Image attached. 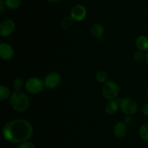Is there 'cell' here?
<instances>
[{
  "instance_id": "obj_1",
  "label": "cell",
  "mask_w": 148,
  "mask_h": 148,
  "mask_svg": "<svg viewBox=\"0 0 148 148\" xmlns=\"http://www.w3.org/2000/svg\"><path fill=\"white\" fill-rule=\"evenodd\" d=\"M33 133L32 125L24 119H15L4 125L2 135L4 139L12 143H22L31 138Z\"/></svg>"
},
{
  "instance_id": "obj_17",
  "label": "cell",
  "mask_w": 148,
  "mask_h": 148,
  "mask_svg": "<svg viewBox=\"0 0 148 148\" xmlns=\"http://www.w3.org/2000/svg\"><path fill=\"white\" fill-rule=\"evenodd\" d=\"M23 87H24V81L23 78L20 77L16 78L13 82V88L15 90V91H21Z\"/></svg>"
},
{
  "instance_id": "obj_11",
  "label": "cell",
  "mask_w": 148,
  "mask_h": 148,
  "mask_svg": "<svg viewBox=\"0 0 148 148\" xmlns=\"http://www.w3.org/2000/svg\"><path fill=\"white\" fill-rule=\"evenodd\" d=\"M119 107V102L118 100H111L106 105V111L108 114L114 115L116 113Z\"/></svg>"
},
{
  "instance_id": "obj_19",
  "label": "cell",
  "mask_w": 148,
  "mask_h": 148,
  "mask_svg": "<svg viewBox=\"0 0 148 148\" xmlns=\"http://www.w3.org/2000/svg\"><path fill=\"white\" fill-rule=\"evenodd\" d=\"M74 20L72 17H65L61 22V26L64 29H68L73 25Z\"/></svg>"
},
{
  "instance_id": "obj_6",
  "label": "cell",
  "mask_w": 148,
  "mask_h": 148,
  "mask_svg": "<svg viewBox=\"0 0 148 148\" xmlns=\"http://www.w3.org/2000/svg\"><path fill=\"white\" fill-rule=\"evenodd\" d=\"M62 78L58 73L51 72L49 73L44 78L43 82H44L45 86L49 89H55L60 84Z\"/></svg>"
},
{
  "instance_id": "obj_12",
  "label": "cell",
  "mask_w": 148,
  "mask_h": 148,
  "mask_svg": "<svg viewBox=\"0 0 148 148\" xmlns=\"http://www.w3.org/2000/svg\"><path fill=\"white\" fill-rule=\"evenodd\" d=\"M136 45L139 50L142 52L148 50V37L146 36H140L136 41Z\"/></svg>"
},
{
  "instance_id": "obj_4",
  "label": "cell",
  "mask_w": 148,
  "mask_h": 148,
  "mask_svg": "<svg viewBox=\"0 0 148 148\" xmlns=\"http://www.w3.org/2000/svg\"><path fill=\"white\" fill-rule=\"evenodd\" d=\"M44 82L40 78L37 77L30 78L26 81L25 87L26 91L30 94H38L43 90L44 86Z\"/></svg>"
},
{
  "instance_id": "obj_14",
  "label": "cell",
  "mask_w": 148,
  "mask_h": 148,
  "mask_svg": "<svg viewBox=\"0 0 148 148\" xmlns=\"http://www.w3.org/2000/svg\"><path fill=\"white\" fill-rule=\"evenodd\" d=\"M10 96V91L7 86L4 85H1L0 86V100L4 101L7 100Z\"/></svg>"
},
{
  "instance_id": "obj_16",
  "label": "cell",
  "mask_w": 148,
  "mask_h": 148,
  "mask_svg": "<svg viewBox=\"0 0 148 148\" xmlns=\"http://www.w3.org/2000/svg\"><path fill=\"white\" fill-rule=\"evenodd\" d=\"M139 133L143 140L148 142V123L142 125L139 131Z\"/></svg>"
},
{
  "instance_id": "obj_10",
  "label": "cell",
  "mask_w": 148,
  "mask_h": 148,
  "mask_svg": "<svg viewBox=\"0 0 148 148\" xmlns=\"http://www.w3.org/2000/svg\"><path fill=\"white\" fill-rule=\"evenodd\" d=\"M127 127L124 122H119L114 128V133L116 137L122 138L127 134Z\"/></svg>"
},
{
  "instance_id": "obj_24",
  "label": "cell",
  "mask_w": 148,
  "mask_h": 148,
  "mask_svg": "<svg viewBox=\"0 0 148 148\" xmlns=\"http://www.w3.org/2000/svg\"><path fill=\"white\" fill-rule=\"evenodd\" d=\"M6 7V4L4 1H3L2 0H0V13H3V12L4 11V9Z\"/></svg>"
},
{
  "instance_id": "obj_20",
  "label": "cell",
  "mask_w": 148,
  "mask_h": 148,
  "mask_svg": "<svg viewBox=\"0 0 148 148\" xmlns=\"http://www.w3.org/2000/svg\"><path fill=\"white\" fill-rule=\"evenodd\" d=\"M134 58L135 60L138 61V62H141L143 59H145V55L143 54L142 51H137L134 54Z\"/></svg>"
},
{
  "instance_id": "obj_7",
  "label": "cell",
  "mask_w": 148,
  "mask_h": 148,
  "mask_svg": "<svg viewBox=\"0 0 148 148\" xmlns=\"http://www.w3.org/2000/svg\"><path fill=\"white\" fill-rule=\"evenodd\" d=\"M14 28H15V24L13 20H4L0 25V35L2 37H7L13 33Z\"/></svg>"
},
{
  "instance_id": "obj_8",
  "label": "cell",
  "mask_w": 148,
  "mask_h": 148,
  "mask_svg": "<svg viewBox=\"0 0 148 148\" xmlns=\"http://www.w3.org/2000/svg\"><path fill=\"white\" fill-rule=\"evenodd\" d=\"M87 15L86 9L81 4L75 6L71 11V17L75 21H82L85 18Z\"/></svg>"
},
{
  "instance_id": "obj_9",
  "label": "cell",
  "mask_w": 148,
  "mask_h": 148,
  "mask_svg": "<svg viewBox=\"0 0 148 148\" xmlns=\"http://www.w3.org/2000/svg\"><path fill=\"white\" fill-rule=\"evenodd\" d=\"M0 56L3 59L9 60L14 56L13 48L7 43H1L0 44Z\"/></svg>"
},
{
  "instance_id": "obj_18",
  "label": "cell",
  "mask_w": 148,
  "mask_h": 148,
  "mask_svg": "<svg viewBox=\"0 0 148 148\" xmlns=\"http://www.w3.org/2000/svg\"><path fill=\"white\" fill-rule=\"evenodd\" d=\"M95 78L96 80L100 83H106V81H108V74L106 73V72L103 71H100L96 73V75H95Z\"/></svg>"
},
{
  "instance_id": "obj_27",
  "label": "cell",
  "mask_w": 148,
  "mask_h": 148,
  "mask_svg": "<svg viewBox=\"0 0 148 148\" xmlns=\"http://www.w3.org/2000/svg\"><path fill=\"white\" fill-rule=\"evenodd\" d=\"M147 98H148V91H147Z\"/></svg>"
},
{
  "instance_id": "obj_26",
  "label": "cell",
  "mask_w": 148,
  "mask_h": 148,
  "mask_svg": "<svg viewBox=\"0 0 148 148\" xmlns=\"http://www.w3.org/2000/svg\"><path fill=\"white\" fill-rule=\"evenodd\" d=\"M145 60H146V62H147V65H148V52H147V53L146 54V55H145Z\"/></svg>"
},
{
  "instance_id": "obj_5",
  "label": "cell",
  "mask_w": 148,
  "mask_h": 148,
  "mask_svg": "<svg viewBox=\"0 0 148 148\" xmlns=\"http://www.w3.org/2000/svg\"><path fill=\"white\" fill-rule=\"evenodd\" d=\"M119 107L126 115H133L137 111L138 106L134 100L130 98L122 99L119 102Z\"/></svg>"
},
{
  "instance_id": "obj_21",
  "label": "cell",
  "mask_w": 148,
  "mask_h": 148,
  "mask_svg": "<svg viewBox=\"0 0 148 148\" xmlns=\"http://www.w3.org/2000/svg\"><path fill=\"white\" fill-rule=\"evenodd\" d=\"M16 148H35L34 144L30 142H24L20 143Z\"/></svg>"
},
{
  "instance_id": "obj_22",
  "label": "cell",
  "mask_w": 148,
  "mask_h": 148,
  "mask_svg": "<svg viewBox=\"0 0 148 148\" xmlns=\"http://www.w3.org/2000/svg\"><path fill=\"white\" fill-rule=\"evenodd\" d=\"M132 116L130 115H127L124 117V122L126 124H130V123H132Z\"/></svg>"
},
{
  "instance_id": "obj_15",
  "label": "cell",
  "mask_w": 148,
  "mask_h": 148,
  "mask_svg": "<svg viewBox=\"0 0 148 148\" xmlns=\"http://www.w3.org/2000/svg\"><path fill=\"white\" fill-rule=\"evenodd\" d=\"M6 7L10 10L17 9L21 4V0H5Z\"/></svg>"
},
{
  "instance_id": "obj_25",
  "label": "cell",
  "mask_w": 148,
  "mask_h": 148,
  "mask_svg": "<svg viewBox=\"0 0 148 148\" xmlns=\"http://www.w3.org/2000/svg\"><path fill=\"white\" fill-rule=\"evenodd\" d=\"M46 1H49V2H56V1H59V0H46Z\"/></svg>"
},
{
  "instance_id": "obj_23",
  "label": "cell",
  "mask_w": 148,
  "mask_h": 148,
  "mask_svg": "<svg viewBox=\"0 0 148 148\" xmlns=\"http://www.w3.org/2000/svg\"><path fill=\"white\" fill-rule=\"evenodd\" d=\"M142 111H143V113L144 115L147 116L148 117V102L143 105V109H142Z\"/></svg>"
},
{
  "instance_id": "obj_13",
  "label": "cell",
  "mask_w": 148,
  "mask_h": 148,
  "mask_svg": "<svg viewBox=\"0 0 148 148\" xmlns=\"http://www.w3.org/2000/svg\"><path fill=\"white\" fill-rule=\"evenodd\" d=\"M91 33L93 36L96 38H101L104 33V28L100 23H95L91 28Z\"/></svg>"
},
{
  "instance_id": "obj_3",
  "label": "cell",
  "mask_w": 148,
  "mask_h": 148,
  "mask_svg": "<svg viewBox=\"0 0 148 148\" xmlns=\"http://www.w3.org/2000/svg\"><path fill=\"white\" fill-rule=\"evenodd\" d=\"M103 97L107 100H114L119 93V87L118 84L113 81H108L104 83L102 88Z\"/></svg>"
},
{
  "instance_id": "obj_2",
  "label": "cell",
  "mask_w": 148,
  "mask_h": 148,
  "mask_svg": "<svg viewBox=\"0 0 148 148\" xmlns=\"http://www.w3.org/2000/svg\"><path fill=\"white\" fill-rule=\"evenodd\" d=\"M10 104L16 111L23 112L28 107L29 99L25 93L14 91L10 97Z\"/></svg>"
}]
</instances>
